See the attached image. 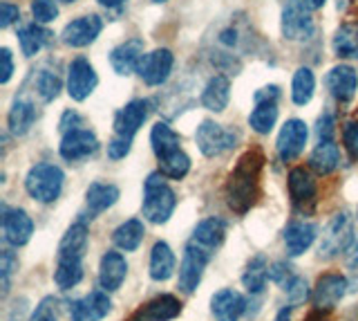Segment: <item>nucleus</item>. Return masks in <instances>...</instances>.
<instances>
[{
  "mask_svg": "<svg viewBox=\"0 0 358 321\" xmlns=\"http://www.w3.org/2000/svg\"><path fill=\"white\" fill-rule=\"evenodd\" d=\"M143 216L155 225L168 223V218L173 216L177 207L175 191L168 186L162 173L148 175V180L143 184Z\"/></svg>",
  "mask_w": 358,
  "mask_h": 321,
  "instance_id": "nucleus-2",
  "label": "nucleus"
},
{
  "mask_svg": "<svg viewBox=\"0 0 358 321\" xmlns=\"http://www.w3.org/2000/svg\"><path fill=\"white\" fill-rule=\"evenodd\" d=\"M78 126H83L81 124V117H78L76 113H72V110H67V113L63 115V119H61V130L67 132V130L78 128Z\"/></svg>",
  "mask_w": 358,
  "mask_h": 321,
  "instance_id": "nucleus-51",
  "label": "nucleus"
},
{
  "mask_svg": "<svg viewBox=\"0 0 358 321\" xmlns=\"http://www.w3.org/2000/svg\"><path fill=\"white\" fill-rule=\"evenodd\" d=\"M173 65H175V57L171 50H155L150 54H143L137 72L148 86H162L171 76Z\"/></svg>",
  "mask_w": 358,
  "mask_h": 321,
  "instance_id": "nucleus-12",
  "label": "nucleus"
},
{
  "mask_svg": "<svg viewBox=\"0 0 358 321\" xmlns=\"http://www.w3.org/2000/svg\"><path fill=\"white\" fill-rule=\"evenodd\" d=\"M143 234H145V229H143V223L137 218H132V220H126L123 225H119L115 229V245L123 252H134L139 245H141V240H143Z\"/></svg>",
  "mask_w": 358,
  "mask_h": 321,
  "instance_id": "nucleus-34",
  "label": "nucleus"
},
{
  "mask_svg": "<svg viewBox=\"0 0 358 321\" xmlns=\"http://www.w3.org/2000/svg\"><path fill=\"white\" fill-rule=\"evenodd\" d=\"M128 274V263L119 252H106L99 265V285L106 292H115L121 287Z\"/></svg>",
  "mask_w": 358,
  "mask_h": 321,
  "instance_id": "nucleus-21",
  "label": "nucleus"
},
{
  "mask_svg": "<svg viewBox=\"0 0 358 321\" xmlns=\"http://www.w3.org/2000/svg\"><path fill=\"white\" fill-rule=\"evenodd\" d=\"M356 216H358V214H356Z\"/></svg>",
  "mask_w": 358,
  "mask_h": 321,
  "instance_id": "nucleus-58",
  "label": "nucleus"
},
{
  "mask_svg": "<svg viewBox=\"0 0 358 321\" xmlns=\"http://www.w3.org/2000/svg\"><path fill=\"white\" fill-rule=\"evenodd\" d=\"M229 99H231V81L224 74L210 76L204 93H201V106L206 110H213V113H222L229 106Z\"/></svg>",
  "mask_w": 358,
  "mask_h": 321,
  "instance_id": "nucleus-26",
  "label": "nucleus"
},
{
  "mask_svg": "<svg viewBox=\"0 0 358 321\" xmlns=\"http://www.w3.org/2000/svg\"><path fill=\"white\" fill-rule=\"evenodd\" d=\"M343 142H345L347 153H350V158L358 162V119L350 121V124L343 128Z\"/></svg>",
  "mask_w": 358,
  "mask_h": 321,
  "instance_id": "nucleus-45",
  "label": "nucleus"
},
{
  "mask_svg": "<svg viewBox=\"0 0 358 321\" xmlns=\"http://www.w3.org/2000/svg\"><path fill=\"white\" fill-rule=\"evenodd\" d=\"M101 29H103V20L96 14H90V16H81L72 20V23H67L61 39L65 46H70V48H85L90 43L96 41Z\"/></svg>",
  "mask_w": 358,
  "mask_h": 321,
  "instance_id": "nucleus-13",
  "label": "nucleus"
},
{
  "mask_svg": "<svg viewBox=\"0 0 358 321\" xmlns=\"http://www.w3.org/2000/svg\"><path fill=\"white\" fill-rule=\"evenodd\" d=\"M266 279H268L266 259L264 257H255L249 265H246V270L242 274V283L251 294H260L264 290V285H266Z\"/></svg>",
  "mask_w": 358,
  "mask_h": 321,
  "instance_id": "nucleus-36",
  "label": "nucleus"
},
{
  "mask_svg": "<svg viewBox=\"0 0 358 321\" xmlns=\"http://www.w3.org/2000/svg\"><path fill=\"white\" fill-rule=\"evenodd\" d=\"M157 162H159V173L164 178H171V180H182L190 171V158L184 151H177V153L168 155L164 160H157Z\"/></svg>",
  "mask_w": 358,
  "mask_h": 321,
  "instance_id": "nucleus-39",
  "label": "nucleus"
},
{
  "mask_svg": "<svg viewBox=\"0 0 358 321\" xmlns=\"http://www.w3.org/2000/svg\"><path fill=\"white\" fill-rule=\"evenodd\" d=\"M182 313V303L173 294H162L141 306L130 321H171Z\"/></svg>",
  "mask_w": 358,
  "mask_h": 321,
  "instance_id": "nucleus-19",
  "label": "nucleus"
},
{
  "mask_svg": "<svg viewBox=\"0 0 358 321\" xmlns=\"http://www.w3.org/2000/svg\"><path fill=\"white\" fill-rule=\"evenodd\" d=\"M316 240V225L311 223H291L287 229H285V245H287V254L289 257H300V254H305L311 243Z\"/></svg>",
  "mask_w": 358,
  "mask_h": 321,
  "instance_id": "nucleus-25",
  "label": "nucleus"
},
{
  "mask_svg": "<svg viewBox=\"0 0 358 321\" xmlns=\"http://www.w3.org/2000/svg\"><path fill=\"white\" fill-rule=\"evenodd\" d=\"M285 292L289 296L291 306H300L309 299V285L302 276H291V279L285 283Z\"/></svg>",
  "mask_w": 358,
  "mask_h": 321,
  "instance_id": "nucleus-41",
  "label": "nucleus"
},
{
  "mask_svg": "<svg viewBox=\"0 0 358 321\" xmlns=\"http://www.w3.org/2000/svg\"><path fill=\"white\" fill-rule=\"evenodd\" d=\"M150 144H152V151L157 155V160H164V158H168V155L182 151L179 149V135L168 124H164V121L152 126Z\"/></svg>",
  "mask_w": 358,
  "mask_h": 321,
  "instance_id": "nucleus-32",
  "label": "nucleus"
},
{
  "mask_svg": "<svg viewBox=\"0 0 358 321\" xmlns=\"http://www.w3.org/2000/svg\"><path fill=\"white\" fill-rule=\"evenodd\" d=\"M99 83V76L92 68V63L83 57H76L70 68H67V93L74 102H83L90 95L94 93V88Z\"/></svg>",
  "mask_w": 358,
  "mask_h": 321,
  "instance_id": "nucleus-10",
  "label": "nucleus"
},
{
  "mask_svg": "<svg viewBox=\"0 0 358 321\" xmlns=\"http://www.w3.org/2000/svg\"><path fill=\"white\" fill-rule=\"evenodd\" d=\"M175 272V254L168 243H155L150 252V276L155 281H168Z\"/></svg>",
  "mask_w": 358,
  "mask_h": 321,
  "instance_id": "nucleus-31",
  "label": "nucleus"
},
{
  "mask_svg": "<svg viewBox=\"0 0 358 321\" xmlns=\"http://www.w3.org/2000/svg\"><path fill=\"white\" fill-rule=\"evenodd\" d=\"M210 259H213V254L195 245L193 240L186 245L182 265H179V287H182L186 294H193L197 290V285L201 281V276H204V270Z\"/></svg>",
  "mask_w": 358,
  "mask_h": 321,
  "instance_id": "nucleus-5",
  "label": "nucleus"
},
{
  "mask_svg": "<svg viewBox=\"0 0 358 321\" xmlns=\"http://www.w3.org/2000/svg\"><path fill=\"white\" fill-rule=\"evenodd\" d=\"M152 3H166V0H152Z\"/></svg>",
  "mask_w": 358,
  "mask_h": 321,
  "instance_id": "nucleus-56",
  "label": "nucleus"
},
{
  "mask_svg": "<svg viewBox=\"0 0 358 321\" xmlns=\"http://www.w3.org/2000/svg\"><path fill=\"white\" fill-rule=\"evenodd\" d=\"M347 292V279L343 274H324L318 279L313 290V306L316 310H331Z\"/></svg>",
  "mask_w": 358,
  "mask_h": 321,
  "instance_id": "nucleus-18",
  "label": "nucleus"
},
{
  "mask_svg": "<svg viewBox=\"0 0 358 321\" xmlns=\"http://www.w3.org/2000/svg\"><path fill=\"white\" fill-rule=\"evenodd\" d=\"M130 144H132L130 137H121V135H117L115 139H112V142L108 144V158H110V160H123V158H126V155L130 153Z\"/></svg>",
  "mask_w": 358,
  "mask_h": 321,
  "instance_id": "nucleus-46",
  "label": "nucleus"
},
{
  "mask_svg": "<svg viewBox=\"0 0 358 321\" xmlns=\"http://www.w3.org/2000/svg\"><path fill=\"white\" fill-rule=\"evenodd\" d=\"M275 321H291V308L287 306V308L280 310V313L275 315Z\"/></svg>",
  "mask_w": 358,
  "mask_h": 321,
  "instance_id": "nucleus-54",
  "label": "nucleus"
},
{
  "mask_svg": "<svg viewBox=\"0 0 358 321\" xmlns=\"http://www.w3.org/2000/svg\"><path fill=\"white\" fill-rule=\"evenodd\" d=\"M244 296L235 290H220L210 299V313L215 321H238L244 313Z\"/></svg>",
  "mask_w": 358,
  "mask_h": 321,
  "instance_id": "nucleus-23",
  "label": "nucleus"
},
{
  "mask_svg": "<svg viewBox=\"0 0 358 321\" xmlns=\"http://www.w3.org/2000/svg\"><path fill=\"white\" fill-rule=\"evenodd\" d=\"M338 164H341V151L334 144V139L318 142V146L313 149L311 158H309V167L318 175H327L338 167Z\"/></svg>",
  "mask_w": 358,
  "mask_h": 321,
  "instance_id": "nucleus-29",
  "label": "nucleus"
},
{
  "mask_svg": "<svg viewBox=\"0 0 358 321\" xmlns=\"http://www.w3.org/2000/svg\"><path fill=\"white\" fill-rule=\"evenodd\" d=\"M101 5L103 7H108V9H117V7H121V5H126L128 0H99Z\"/></svg>",
  "mask_w": 358,
  "mask_h": 321,
  "instance_id": "nucleus-52",
  "label": "nucleus"
},
{
  "mask_svg": "<svg viewBox=\"0 0 358 321\" xmlns=\"http://www.w3.org/2000/svg\"><path fill=\"white\" fill-rule=\"evenodd\" d=\"M48 39H50V32H45L36 23L25 25V27L18 32L20 50H22V54H25V57H34V54H38L43 50L45 43H48Z\"/></svg>",
  "mask_w": 358,
  "mask_h": 321,
  "instance_id": "nucleus-38",
  "label": "nucleus"
},
{
  "mask_svg": "<svg viewBox=\"0 0 358 321\" xmlns=\"http://www.w3.org/2000/svg\"><path fill=\"white\" fill-rule=\"evenodd\" d=\"M31 14L36 18V23H52L59 16L56 0H31Z\"/></svg>",
  "mask_w": 358,
  "mask_h": 321,
  "instance_id": "nucleus-42",
  "label": "nucleus"
},
{
  "mask_svg": "<svg viewBox=\"0 0 358 321\" xmlns=\"http://www.w3.org/2000/svg\"><path fill=\"white\" fill-rule=\"evenodd\" d=\"M9 130L14 132V135H25V132L34 126V121H36V108L25 97H16V102L11 104V110H9Z\"/></svg>",
  "mask_w": 358,
  "mask_h": 321,
  "instance_id": "nucleus-28",
  "label": "nucleus"
},
{
  "mask_svg": "<svg viewBox=\"0 0 358 321\" xmlns=\"http://www.w3.org/2000/svg\"><path fill=\"white\" fill-rule=\"evenodd\" d=\"M311 9L305 0H287L282 9V36L289 41H305L313 32Z\"/></svg>",
  "mask_w": 358,
  "mask_h": 321,
  "instance_id": "nucleus-7",
  "label": "nucleus"
},
{
  "mask_svg": "<svg viewBox=\"0 0 358 321\" xmlns=\"http://www.w3.org/2000/svg\"><path fill=\"white\" fill-rule=\"evenodd\" d=\"M309 137V130L307 124L302 119H289L285 121V126L280 128V135H278V155L282 162H291L296 160L298 155L305 151V144Z\"/></svg>",
  "mask_w": 358,
  "mask_h": 321,
  "instance_id": "nucleus-11",
  "label": "nucleus"
},
{
  "mask_svg": "<svg viewBox=\"0 0 358 321\" xmlns=\"http://www.w3.org/2000/svg\"><path fill=\"white\" fill-rule=\"evenodd\" d=\"M61 3H74V0H61Z\"/></svg>",
  "mask_w": 358,
  "mask_h": 321,
  "instance_id": "nucleus-57",
  "label": "nucleus"
},
{
  "mask_svg": "<svg viewBox=\"0 0 358 321\" xmlns=\"http://www.w3.org/2000/svg\"><path fill=\"white\" fill-rule=\"evenodd\" d=\"M0 27H9L11 23H16V20L20 18V12H18V7L16 5H11V3H3L0 5Z\"/></svg>",
  "mask_w": 358,
  "mask_h": 321,
  "instance_id": "nucleus-48",
  "label": "nucleus"
},
{
  "mask_svg": "<svg viewBox=\"0 0 358 321\" xmlns=\"http://www.w3.org/2000/svg\"><path fill=\"white\" fill-rule=\"evenodd\" d=\"M354 243V227L352 220L347 214H336L327 227L322 231L320 238V257L322 259H334L338 254L350 250V245Z\"/></svg>",
  "mask_w": 358,
  "mask_h": 321,
  "instance_id": "nucleus-4",
  "label": "nucleus"
},
{
  "mask_svg": "<svg viewBox=\"0 0 358 321\" xmlns=\"http://www.w3.org/2000/svg\"><path fill=\"white\" fill-rule=\"evenodd\" d=\"M83 279V261L78 259H59L54 272V281L61 290H70Z\"/></svg>",
  "mask_w": 358,
  "mask_h": 321,
  "instance_id": "nucleus-37",
  "label": "nucleus"
},
{
  "mask_svg": "<svg viewBox=\"0 0 358 321\" xmlns=\"http://www.w3.org/2000/svg\"><path fill=\"white\" fill-rule=\"evenodd\" d=\"M313 90H316V76H313V72L309 68H298L294 74V83H291V99H294V104H309Z\"/></svg>",
  "mask_w": 358,
  "mask_h": 321,
  "instance_id": "nucleus-35",
  "label": "nucleus"
},
{
  "mask_svg": "<svg viewBox=\"0 0 358 321\" xmlns=\"http://www.w3.org/2000/svg\"><path fill=\"white\" fill-rule=\"evenodd\" d=\"M110 310H112V303L108 294L103 290H94L70 306V319L72 321H101L103 317H108Z\"/></svg>",
  "mask_w": 358,
  "mask_h": 321,
  "instance_id": "nucleus-17",
  "label": "nucleus"
},
{
  "mask_svg": "<svg viewBox=\"0 0 358 321\" xmlns=\"http://www.w3.org/2000/svg\"><path fill=\"white\" fill-rule=\"evenodd\" d=\"M85 200H87L90 212L101 214V212H106V209H110L119 200V189L115 184L94 182V184H90V189L85 193Z\"/></svg>",
  "mask_w": 358,
  "mask_h": 321,
  "instance_id": "nucleus-33",
  "label": "nucleus"
},
{
  "mask_svg": "<svg viewBox=\"0 0 358 321\" xmlns=\"http://www.w3.org/2000/svg\"><path fill=\"white\" fill-rule=\"evenodd\" d=\"M305 3H307L309 9H320L324 3H327V0H305Z\"/></svg>",
  "mask_w": 358,
  "mask_h": 321,
  "instance_id": "nucleus-55",
  "label": "nucleus"
},
{
  "mask_svg": "<svg viewBox=\"0 0 358 321\" xmlns=\"http://www.w3.org/2000/svg\"><path fill=\"white\" fill-rule=\"evenodd\" d=\"M36 90L43 102H52L61 93V79L54 70H41L36 74Z\"/></svg>",
  "mask_w": 358,
  "mask_h": 321,
  "instance_id": "nucleus-40",
  "label": "nucleus"
},
{
  "mask_svg": "<svg viewBox=\"0 0 358 321\" xmlns=\"http://www.w3.org/2000/svg\"><path fill=\"white\" fill-rule=\"evenodd\" d=\"M29 321H59V301L54 296H45L31 313Z\"/></svg>",
  "mask_w": 358,
  "mask_h": 321,
  "instance_id": "nucleus-43",
  "label": "nucleus"
},
{
  "mask_svg": "<svg viewBox=\"0 0 358 321\" xmlns=\"http://www.w3.org/2000/svg\"><path fill=\"white\" fill-rule=\"evenodd\" d=\"M278 97H280V90L278 86H268V88H262V90L255 93V108L253 113L249 115V124L255 132H260V135H266V132H271L275 121H278Z\"/></svg>",
  "mask_w": 358,
  "mask_h": 321,
  "instance_id": "nucleus-6",
  "label": "nucleus"
},
{
  "mask_svg": "<svg viewBox=\"0 0 358 321\" xmlns=\"http://www.w3.org/2000/svg\"><path fill=\"white\" fill-rule=\"evenodd\" d=\"M148 113H150V102H145V99H132L130 104L123 106L117 117H115V132L121 137H134V132H137L143 121L148 119Z\"/></svg>",
  "mask_w": 358,
  "mask_h": 321,
  "instance_id": "nucleus-16",
  "label": "nucleus"
},
{
  "mask_svg": "<svg viewBox=\"0 0 358 321\" xmlns=\"http://www.w3.org/2000/svg\"><path fill=\"white\" fill-rule=\"evenodd\" d=\"M195 142L199 151L206 155V158H217L224 151H229L235 146L238 135L233 130H227L224 126L215 124V121H201V126L195 132Z\"/></svg>",
  "mask_w": 358,
  "mask_h": 321,
  "instance_id": "nucleus-8",
  "label": "nucleus"
},
{
  "mask_svg": "<svg viewBox=\"0 0 358 321\" xmlns=\"http://www.w3.org/2000/svg\"><path fill=\"white\" fill-rule=\"evenodd\" d=\"M327 88H329V93L334 95L336 102L350 104L356 95V88H358L356 70L352 68V65H336V68H331L327 74Z\"/></svg>",
  "mask_w": 358,
  "mask_h": 321,
  "instance_id": "nucleus-20",
  "label": "nucleus"
},
{
  "mask_svg": "<svg viewBox=\"0 0 358 321\" xmlns=\"http://www.w3.org/2000/svg\"><path fill=\"white\" fill-rule=\"evenodd\" d=\"M141 59H143V41L141 39H130L126 43H121V46L115 48L110 54L112 68H115V72L121 76H128L137 70Z\"/></svg>",
  "mask_w": 358,
  "mask_h": 321,
  "instance_id": "nucleus-22",
  "label": "nucleus"
},
{
  "mask_svg": "<svg viewBox=\"0 0 358 321\" xmlns=\"http://www.w3.org/2000/svg\"><path fill=\"white\" fill-rule=\"evenodd\" d=\"M99 149V139L90 128H72L63 132V142H61V155L65 160L76 162L83 160L87 155H92Z\"/></svg>",
  "mask_w": 358,
  "mask_h": 321,
  "instance_id": "nucleus-14",
  "label": "nucleus"
},
{
  "mask_svg": "<svg viewBox=\"0 0 358 321\" xmlns=\"http://www.w3.org/2000/svg\"><path fill=\"white\" fill-rule=\"evenodd\" d=\"M316 135H318V142H329V139L334 137V115L324 113V115L318 119Z\"/></svg>",
  "mask_w": 358,
  "mask_h": 321,
  "instance_id": "nucleus-47",
  "label": "nucleus"
},
{
  "mask_svg": "<svg viewBox=\"0 0 358 321\" xmlns=\"http://www.w3.org/2000/svg\"><path fill=\"white\" fill-rule=\"evenodd\" d=\"M264 169V155L262 151H246L231 171L227 186H224V196H227V205L235 214H246L255 205L257 196H260V178Z\"/></svg>",
  "mask_w": 358,
  "mask_h": 321,
  "instance_id": "nucleus-1",
  "label": "nucleus"
},
{
  "mask_svg": "<svg viewBox=\"0 0 358 321\" xmlns=\"http://www.w3.org/2000/svg\"><path fill=\"white\" fill-rule=\"evenodd\" d=\"M289 196H291V203L298 209V212H311L313 207H316V200H318V186H316V180H313V175L305 169V167H296L289 171Z\"/></svg>",
  "mask_w": 358,
  "mask_h": 321,
  "instance_id": "nucleus-9",
  "label": "nucleus"
},
{
  "mask_svg": "<svg viewBox=\"0 0 358 321\" xmlns=\"http://www.w3.org/2000/svg\"><path fill=\"white\" fill-rule=\"evenodd\" d=\"M18 270V259L14 252L5 250L3 257H0V279H3V296L9 292V283H11V274Z\"/></svg>",
  "mask_w": 358,
  "mask_h": 321,
  "instance_id": "nucleus-44",
  "label": "nucleus"
},
{
  "mask_svg": "<svg viewBox=\"0 0 358 321\" xmlns=\"http://www.w3.org/2000/svg\"><path fill=\"white\" fill-rule=\"evenodd\" d=\"M305 321H329V319L324 315V310H316V313H311Z\"/></svg>",
  "mask_w": 358,
  "mask_h": 321,
  "instance_id": "nucleus-53",
  "label": "nucleus"
},
{
  "mask_svg": "<svg viewBox=\"0 0 358 321\" xmlns=\"http://www.w3.org/2000/svg\"><path fill=\"white\" fill-rule=\"evenodd\" d=\"M331 46L341 59H358V20L343 23L336 29Z\"/></svg>",
  "mask_w": 358,
  "mask_h": 321,
  "instance_id": "nucleus-30",
  "label": "nucleus"
},
{
  "mask_svg": "<svg viewBox=\"0 0 358 321\" xmlns=\"http://www.w3.org/2000/svg\"><path fill=\"white\" fill-rule=\"evenodd\" d=\"M224 236H227V227H224L222 220L220 218H206L195 227L193 238L190 240H193L195 245H199L201 250L215 254L224 243Z\"/></svg>",
  "mask_w": 358,
  "mask_h": 321,
  "instance_id": "nucleus-24",
  "label": "nucleus"
},
{
  "mask_svg": "<svg viewBox=\"0 0 358 321\" xmlns=\"http://www.w3.org/2000/svg\"><path fill=\"white\" fill-rule=\"evenodd\" d=\"M87 250V227L85 223H74L65 231V236L59 245V257L56 259H78L83 261V254Z\"/></svg>",
  "mask_w": 358,
  "mask_h": 321,
  "instance_id": "nucleus-27",
  "label": "nucleus"
},
{
  "mask_svg": "<svg viewBox=\"0 0 358 321\" xmlns=\"http://www.w3.org/2000/svg\"><path fill=\"white\" fill-rule=\"evenodd\" d=\"M0 59H3V70H0V83H7L14 72V61H11V52L7 48L0 50Z\"/></svg>",
  "mask_w": 358,
  "mask_h": 321,
  "instance_id": "nucleus-49",
  "label": "nucleus"
},
{
  "mask_svg": "<svg viewBox=\"0 0 358 321\" xmlns=\"http://www.w3.org/2000/svg\"><path fill=\"white\" fill-rule=\"evenodd\" d=\"M268 279L275 281V283H287L291 279V272H289V265L285 263H275L271 270H268Z\"/></svg>",
  "mask_w": 358,
  "mask_h": 321,
  "instance_id": "nucleus-50",
  "label": "nucleus"
},
{
  "mask_svg": "<svg viewBox=\"0 0 358 321\" xmlns=\"http://www.w3.org/2000/svg\"><path fill=\"white\" fill-rule=\"evenodd\" d=\"M65 175L56 164H36L31 167L27 178H25V189L27 193L38 203H54L61 196Z\"/></svg>",
  "mask_w": 358,
  "mask_h": 321,
  "instance_id": "nucleus-3",
  "label": "nucleus"
},
{
  "mask_svg": "<svg viewBox=\"0 0 358 321\" xmlns=\"http://www.w3.org/2000/svg\"><path fill=\"white\" fill-rule=\"evenodd\" d=\"M31 234H34V223L22 209L3 207V236L9 245L14 247L27 245Z\"/></svg>",
  "mask_w": 358,
  "mask_h": 321,
  "instance_id": "nucleus-15",
  "label": "nucleus"
}]
</instances>
